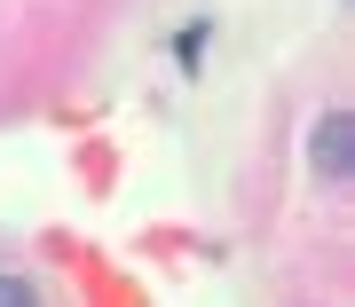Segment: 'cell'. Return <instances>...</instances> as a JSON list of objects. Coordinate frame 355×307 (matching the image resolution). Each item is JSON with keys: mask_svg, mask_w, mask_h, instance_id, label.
<instances>
[{"mask_svg": "<svg viewBox=\"0 0 355 307\" xmlns=\"http://www.w3.org/2000/svg\"><path fill=\"white\" fill-rule=\"evenodd\" d=\"M0 307H40V292H32L24 276H0Z\"/></svg>", "mask_w": 355, "mask_h": 307, "instance_id": "7a4b0ae2", "label": "cell"}, {"mask_svg": "<svg viewBox=\"0 0 355 307\" xmlns=\"http://www.w3.org/2000/svg\"><path fill=\"white\" fill-rule=\"evenodd\" d=\"M308 158H316L324 181H347V174H355V118H347V111H324V118H316V142H308Z\"/></svg>", "mask_w": 355, "mask_h": 307, "instance_id": "6da1fadb", "label": "cell"}, {"mask_svg": "<svg viewBox=\"0 0 355 307\" xmlns=\"http://www.w3.org/2000/svg\"><path fill=\"white\" fill-rule=\"evenodd\" d=\"M174 55H182V71H198V55H205V24L182 32V39H174Z\"/></svg>", "mask_w": 355, "mask_h": 307, "instance_id": "3957f363", "label": "cell"}]
</instances>
